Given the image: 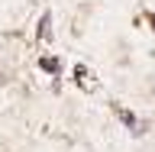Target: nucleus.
<instances>
[{
    "label": "nucleus",
    "mask_w": 155,
    "mask_h": 152,
    "mask_svg": "<svg viewBox=\"0 0 155 152\" xmlns=\"http://www.w3.org/2000/svg\"><path fill=\"white\" fill-rule=\"evenodd\" d=\"M39 68H45V71L58 75V71H61V62H58L55 55H42V58H39Z\"/></svg>",
    "instance_id": "obj_2"
},
{
    "label": "nucleus",
    "mask_w": 155,
    "mask_h": 152,
    "mask_svg": "<svg viewBox=\"0 0 155 152\" xmlns=\"http://www.w3.org/2000/svg\"><path fill=\"white\" fill-rule=\"evenodd\" d=\"M39 39H42V42H48V39H52V16H42L39 19Z\"/></svg>",
    "instance_id": "obj_3"
},
{
    "label": "nucleus",
    "mask_w": 155,
    "mask_h": 152,
    "mask_svg": "<svg viewBox=\"0 0 155 152\" xmlns=\"http://www.w3.org/2000/svg\"><path fill=\"white\" fill-rule=\"evenodd\" d=\"M74 81H81V87H84V91H94V87H97L94 75H91L84 65H78V68H74Z\"/></svg>",
    "instance_id": "obj_1"
},
{
    "label": "nucleus",
    "mask_w": 155,
    "mask_h": 152,
    "mask_svg": "<svg viewBox=\"0 0 155 152\" xmlns=\"http://www.w3.org/2000/svg\"><path fill=\"white\" fill-rule=\"evenodd\" d=\"M120 120H123L126 126H133V130H136V126H139V123H136V117L129 113V110H123V107H120Z\"/></svg>",
    "instance_id": "obj_4"
},
{
    "label": "nucleus",
    "mask_w": 155,
    "mask_h": 152,
    "mask_svg": "<svg viewBox=\"0 0 155 152\" xmlns=\"http://www.w3.org/2000/svg\"><path fill=\"white\" fill-rule=\"evenodd\" d=\"M145 19H149V26L155 29V13H145Z\"/></svg>",
    "instance_id": "obj_5"
}]
</instances>
